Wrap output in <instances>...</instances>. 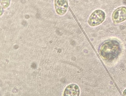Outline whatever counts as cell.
<instances>
[{"instance_id":"obj_2","label":"cell","mask_w":126,"mask_h":96,"mask_svg":"<svg viewBox=\"0 0 126 96\" xmlns=\"http://www.w3.org/2000/svg\"><path fill=\"white\" fill-rule=\"evenodd\" d=\"M105 17L104 12L102 11L98 10L93 12L90 16L88 23L91 26L97 25L104 20Z\"/></svg>"},{"instance_id":"obj_4","label":"cell","mask_w":126,"mask_h":96,"mask_svg":"<svg viewBox=\"0 0 126 96\" xmlns=\"http://www.w3.org/2000/svg\"><path fill=\"white\" fill-rule=\"evenodd\" d=\"M80 90L79 87L75 84H71L66 88L63 96H79Z\"/></svg>"},{"instance_id":"obj_6","label":"cell","mask_w":126,"mask_h":96,"mask_svg":"<svg viewBox=\"0 0 126 96\" xmlns=\"http://www.w3.org/2000/svg\"><path fill=\"white\" fill-rule=\"evenodd\" d=\"M36 65L34 63H33L31 65L32 67L33 68H36Z\"/></svg>"},{"instance_id":"obj_7","label":"cell","mask_w":126,"mask_h":96,"mask_svg":"<svg viewBox=\"0 0 126 96\" xmlns=\"http://www.w3.org/2000/svg\"><path fill=\"white\" fill-rule=\"evenodd\" d=\"M123 95V96H126V89L124 91Z\"/></svg>"},{"instance_id":"obj_1","label":"cell","mask_w":126,"mask_h":96,"mask_svg":"<svg viewBox=\"0 0 126 96\" xmlns=\"http://www.w3.org/2000/svg\"><path fill=\"white\" fill-rule=\"evenodd\" d=\"M120 50L119 43L114 40L105 42L101 45L100 49L101 55L104 59L108 60H112L115 58Z\"/></svg>"},{"instance_id":"obj_3","label":"cell","mask_w":126,"mask_h":96,"mask_svg":"<svg viewBox=\"0 0 126 96\" xmlns=\"http://www.w3.org/2000/svg\"><path fill=\"white\" fill-rule=\"evenodd\" d=\"M112 19L115 23L123 22L126 19V7H121L115 10L112 15Z\"/></svg>"},{"instance_id":"obj_5","label":"cell","mask_w":126,"mask_h":96,"mask_svg":"<svg viewBox=\"0 0 126 96\" xmlns=\"http://www.w3.org/2000/svg\"><path fill=\"white\" fill-rule=\"evenodd\" d=\"M55 1V7L57 12L60 15L64 14L66 11L68 6L67 1L58 0Z\"/></svg>"}]
</instances>
